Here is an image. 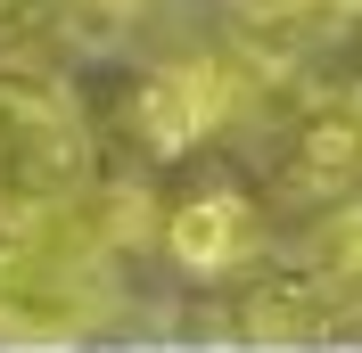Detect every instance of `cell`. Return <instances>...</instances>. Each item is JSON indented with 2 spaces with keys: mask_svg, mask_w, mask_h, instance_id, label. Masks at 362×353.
I'll list each match as a JSON object with an SVG mask.
<instances>
[{
  "mask_svg": "<svg viewBox=\"0 0 362 353\" xmlns=\"http://www.w3.org/2000/svg\"><path fill=\"white\" fill-rule=\"evenodd\" d=\"M247 107H264V74L239 58V49H214V58H165V66H140L124 74V99H115V124L148 164H173L189 156L198 140L230 132Z\"/></svg>",
  "mask_w": 362,
  "mask_h": 353,
  "instance_id": "1",
  "label": "cell"
},
{
  "mask_svg": "<svg viewBox=\"0 0 362 353\" xmlns=\"http://www.w3.org/2000/svg\"><path fill=\"white\" fill-rule=\"evenodd\" d=\"M99 181V124L42 74H0V205H74Z\"/></svg>",
  "mask_w": 362,
  "mask_h": 353,
  "instance_id": "2",
  "label": "cell"
},
{
  "mask_svg": "<svg viewBox=\"0 0 362 353\" xmlns=\"http://www.w3.org/2000/svg\"><path fill=\"white\" fill-rule=\"evenodd\" d=\"M165 255L189 280H239V271L264 263V214L239 189H206V198L165 214Z\"/></svg>",
  "mask_w": 362,
  "mask_h": 353,
  "instance_id": "3",
  "label": "cell"
},
{
  "mask_svg": "<svg viewBox=\"0 0 362 353\" xmlns=\"http://www.w3.org/2000/svg\"><path fill=\"white\" fill-rule=\"evenodd\" d=\"M288 156V181L313 189V198H362V99L354 90H329V99H305L280 132Z\"/></svg>",
  "mask_w": 362,
  "mask_h": 353,
  "instance_id": "4",
  "label": "cell"
},
{
  "mask_svg": "<svg viewBox=\"0 0 362 353\" xmlns=\"http://www.w3.org/2000/svg\"><path fill=\"white\" fill-rule=\"evenodd\" d=\"M83 0H0V49H42V42H66Z\"/></svg>",
  "mask_w": 362,
  "mask_h": 353,
  "instance_id": "5",
  "label": "cell"
},
{
  "mask_svg": "<svg viewBox=\"0 0 362 353\" xmlns=\"http://www.w3.org/2000/svg\"><path fill=\"white\" fill-rule=\"evenodd\" d=\"M362 25V0H296V33H313V42H338Z\"/></svg>",
  "mask_w": 362,
  "mask_h": 353,
  "instance_id": "6",
  "label": "cell"
},
{
  "mask_svg": "<svg viewBox=\"0 0 362 353\" xmlns=\"http://www.w3.org/2000/svg\"><path fill=\"white\" fill-rule=\"evenodd\" d=\"M230 8H239V25H280V33H296V0H230Z\"/></svg>",
  "mask_w": 362,
  "mask_h": 353,
  "instance_id": "7",
  "label": "cell"
},
{
  "mask_svg": "<svg viewBox=\"0 0 362 353\" xmlns=\"http://www.w3.org/2000/svg\"><path fill=\"white\" fill-rule=\"evenodd\" d=\"M148 0H83V17H107V25H124V17H140Z\"/></svg>",
  "mask_w": 362,
  "mask_h": 353,
  "instance_id": "8",
  "label": "cell"
}]
</instances>
